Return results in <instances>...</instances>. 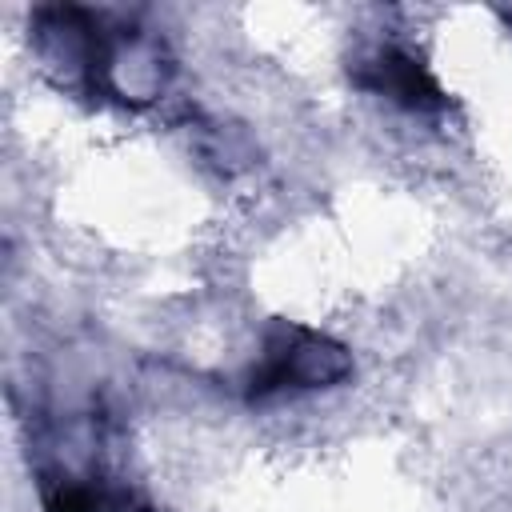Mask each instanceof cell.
<instances>
[{
  "label": "cell",
  "instance_id": "1",
  "mask_svg": "<svg viewBox=\"0 0 512 512\" xmlns=\"http://www.w3.org/2000/svg\"><path fill=\"white\" fill-rule=\"evenodd\" d=\"M352 372L348 352L312 332V328H296V324H280L268 332L260 364L252 368L248 392L252 396H276V392H300V388H328L340 384Z\"/></svg>",
  "mask_w": 512,
  "mask_h": 512
},
{
  "label": "cell",
  "instance_id": "2",
  "mask_svg": "<svg viewBox=\"0 0 512 512\" xmlns=\"http://www.w3.org/2000/svg\"><path fill=\"white\" fill-rule=\"evenodd\" d=\"M352 80L376 96H388L412 112H428V108H440L444 104V92L436 88V80L428 76V68L408 52V48H396V44H380V48H368L356 64H352Z\"/></svg>",
  "mask_w": 512,
  "mask_h": 512
}]
</instances>
